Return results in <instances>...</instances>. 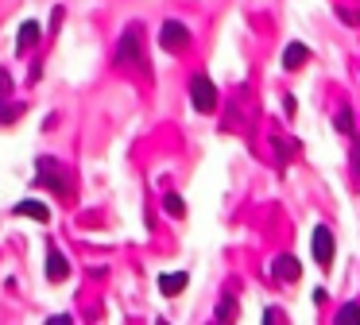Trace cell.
I'll list each match as a JSON object with an SVG mask.
<instances>
[{
    "instance_id": "5bb4252c",
    "label": "cell",
    "mask_w": 360,
    "mask_h": 325,
    "mask_svg": "<svg viewBox=\"0 0 360 325\" xmlns=\"http://www.w3.org/2000/svg\"><path fill=\"white\" fill-rule=\"evenodd\" d=\"M333 124H337V132H345V136H352V113H349V108H337Z\"/></svg>"
},
{
    "instance_id": "9a60e30c",
    "label": "cell",
    "mask_w": 360,
    "mask_h": 325,
    "mask_svg": "<svg viewBox=\"0 0 360 325\" xmlns=\"http://www.w3.org/2000/svg\"><path fill=\"white\" fill-rule=\"evenodd\" d=\"M163 209H167L171 217H182V213H186V205H182L179 193H167V198H163Z\"/></svg>"
},
{
    "instance_id": "4fadbf2b",
    "label": "cell",
    "mask_w": 360,
    "mask_h": 325,
    "mask_svg": "<svg viewBox=\"0 0 360 325\" xmlns=\"http://www.w3.org/2000/svg\"><path fill=\"white\" fill-rule=\"evenodd\" d=\"M349 167H352V182L360 186V136H352V155H349Z\"/></svg>"
},
{
    "instance_id": "3957f363",
    "label": "cell",
    "mask_w": 360,
    "mask_h": 325,
    "mask_svg": "<svg viewBox=\"0 0 360 325\" xmlns=\"http://www.w3.org/2000/svg\"><path fill=\"white\" fill-rule=\"evenodd\" d=\"M190 101H194V108L198 113H217V85L210 82L205 74H194L190 77Z\"/></svg>"
},
{
    "instance_id": "5b68a950",
    "label": "cell",
    "mask_w": 360,
    "mask_h": 325,
    "mask_svg": "<svg viewBox=\"0 0 360 325\" xmlns=\"http://www.w3.org/2000/svg\"><path fill=\"white\" fill-rule=\"evenodd\" d=\"M159 46H163L167 54H182L190 46V27L179 20H167L163 27H159Z\"/></svg>"
},
{
    "instance_id": "ba28073f",
    "label": "cell",
    "mask_w": 360,
    "mask_h": 325,
    "mask_svg": "<svg viewBox=\"0 0 360 325\" xmlns=\"http://www.w3.org/2000/svg\"><path fill=\"white\" fill-rule=\"evenodd\" d=\"M39 35H43L39 23H35V20H24V23H20V31H16V51L27 54L32 46H39Z\"/></svg>"
},
{
    "instance_id": "ac0fdd59",
    "label": "cell",
    "mask_w": 360,
    "mask_h": 325,
    "mask_svg": "<svg viewBox=\"0 0 360 325\" xmlns=\"http://www.w3.org/2000/svg\"><path fill=\"white\" fill-rule=\"evenodd\" d=\"M283 317H287L283 310H264V321H283Z\"/></svg>"
},
{
    "instance_id": "7a4b0ae2",
    "label": "cell",
    "mask_w": 360,
    "mask_h": 325,
    "mask_svg": "<svg viewBox=\"0 0 360 325\" xmlns=\"http://www.w3.org/2000/svg\"><path fill=\"white\" fill-rule=\"evenodd\" d=\"M35 182L47 186V190H55L58 198H70V193H74L70 174H66V167L58 159H39V174H35Z\"/></svg>"
},
{
    "instance_id": "9c48e42d",
    "label": "cell",
    "mask_w": 360,
    "mask_h": 325,
    "mask_svg": "<svg viewBox=\"0 0 360 325\" xmlns=\"http://www.w3.org/2000/svg\"><path fill=\"white\" fill-rule=\"evenodd\" d=\"M186 283H190V275H186V271H171V275H159V291H163L167 298L182 294V291H186Z\"/></svg>"
},
{
    "instance_id": "30bf717a",
    "label": "cell",
    "mask_w": 360,
    "mask_h": 325,
    "mask_svg": "<svg viewBox=\"0 0 360 325\" xmlns=\"http://www.w3.org/2000/svg\"><path fill=\"white\" fill-rule=\"evenodd\" d=\"M12 213L16 217H32V221H51V209L43 205V201H16V205H12Z\"/></svg>"
},
{
    "instance_id": "2e32d148",
    "label": "cell",
    "mask_w": 360,
    "mask_h": 325,
    "mask_svg": "<svg viewBox=\"0 0 360 325\" xmlns=\"http://www.w3.org/2000/svg\"><path fill=\"white\" fill-rule=\"evenodd\" d=\"M337 321H360V306L356 302H345V306L337 310Z\"/></svg>"
},
{
    "instance_id": "277c9868",
    "label": "cell",
    "mask_w": 360,
    "mask_h": 325,
    "mask_svg": "<svg viewBox=\"0 0 360 325\" xmlns=\"http://www.w3.org/2000/svg\"><path fill=\"white\" fill-rule=\"evenodd\" d=\"M310 248H314V263H318L321 271H329V263H333V255H337V236H333V229H329V224H318V229H314Z\"/></svg>"
},
{
    "instance_id": "7c38bea8",
    "label": "cell",
    "mask_w": 360,
    "mask_h": 325,
    "mask_svg": "<svg viewBox=\"0 0 360 325\" xmlns=\"http://www.w3.org/2000/svg\"><path fill=\"white\" fill-rule=\"evenodd\" d=\"M229 317H236V298H233V294H225L221 306H217V321H229Z\"/></svg>"
},
{
    "instance_id": "6da1fadb",
    "label": "cell",
    "mask_w": 360,
    "mask_h": 325,
    "mask_svg": "<svg viewBox=\"0 0 360 325\" xmlns=\"http://www.w3.org/2000/svg\"><path fill=\"white\" fill-rule=\"evenodd\" d=\"M117 66L120 70H136V74L148 77V51H143V23H128L120 31V43H117Z\"/></svg>"
},
{
    "instance_id": "8992f818",
    "label": "cell",
    "mask_w": 360,
    "mask_h": 325,
    "mask_svg": "<svg viewBox=\"0 0 360 325\" xmlns=\"http://www.w3.org/2000/svg\"><path fill=\"white\" fill-rule=\"evenodd\" d=\"M271 279L275 283H298V279H302V263H298V255H290V252L275 255L271 260Z\"/></svg>"
},
{
    "instance_id": "8fae6325",
    "label": "cell",
    "mask_w": 360,
    "mask_h": 325,
    "mask_svg": "<svg viewBox=\"0 0 360 325\" xmlns=\"http://www.w3.org/2000/svg\"><path fill=\"white\" fill-rule=\"evenodd\" d=\"M306 58H310V51H306V43H290L287 51H283V66H287V70H298V66H306Z\"/></svg>"
},
{
    "instance_id": "52a82bcc",
    "label": "cell",
    "mask_w": 360,
    "mask_h": 325,
    "mask_svg": "<svg viewBox=\"0 0 360 325\" xmlns=\"http://www.w3.org/2000/svg\"><path fill=\"white\" fill-rule=\"evenodd\" d=\"M66 275H70V260H66V255L51 244L47 248V279H51V283H63Z\"/></svg>"
},
{
    "instance_id": "e0dca14e",
    "label": "cell",
    "mask_w": 360,
    "mask_h": 325,
    "mask_svg": "<svg viewBox=\"0 0 360 325\" xmlns=\"http://www.w3.org/2000/svg\"><path fill=\"white\" fill-rule=\"evenodd\" d=\"M8 93H12V74L0 66V97H8Z\"/></svg>"
}]
</instances>
